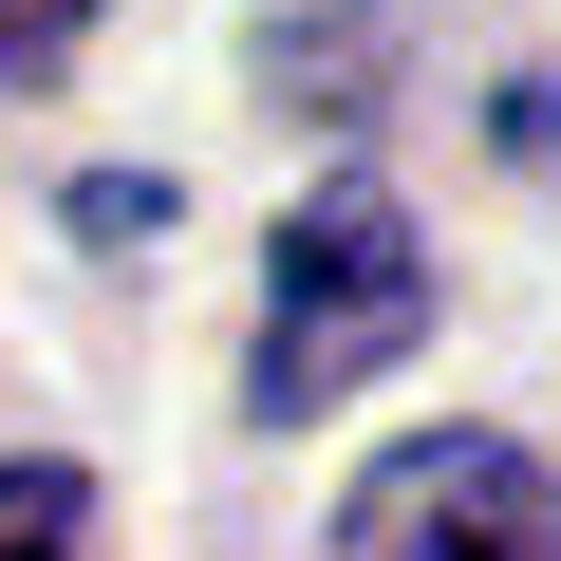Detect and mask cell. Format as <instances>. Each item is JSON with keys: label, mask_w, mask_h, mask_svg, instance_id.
<instances>
[{"label": "cell", "mask_w": 561, "mask_h": 561, "mask_svg": "<svg viewBox=\"0 0 561 561\" xmlns=\"http://www.w3.org/2000/svg\"><path fill=\"white\" fill-rule=\"evenodd\" d=\"M431 337V243H412V206L375 187V169H337L319 206H280V243H262V356H243V412L262 431H300V412H337L356 375H393Z\"/></svg>", "instance_id": "cell-1"}, {"label": "cell", "mask_w": 561, "mask_h": 561, "mask_svg": "<svg viewBox=\"0 0 561 561\" xmlns=\"http://www.w3.org/2000/svg\"><path fill=\"white\" fill-rule=\"evenodd\" d=\"M337 561H561V468L524 431H412L356 468Z\"/></svg>", "instance_id": "cell-2"}, {"label": "cell", "mask_w": 561, "mask_h": 561, "mask_svg": "<svg viewBox=\"0 0 561 561\" xmlns=\"http://www.w3.org/2000/svg\"><path fill=\"white\" fill-rule=\"evenodd\" d=\"M0 561H94V468H57V449L0 468Z\"/></svg>", "instance_id": "cell-3"}, {"label": "cell", "mask_w": 561, "mask_h": 561, "mask_svg": "<svg viewBox=\"0 0 561 561\" xmlns=\"http://www.w3.org/2000/svg\"><path fill=\"white\" fill-rule=\"evenodd\" d=\"M94 20H113V0H0V94H20V76H57Z\"/></svg>", "instance_id": "cell-4"}, {"label": "cell", "mask_w": 561, "mask_h": 561, "mask_svg": "<svg viewBox=\"0 0 561 561\" xmlns=\"http://www.w3.org/2000/svg\"><path fill=\"white\" fill-rule=\"evenodd\" d=\"M76 243H169V187H131V169H94V187H76Z\"/></svg>", "instance_id": "cell-5"}]
</instances>
